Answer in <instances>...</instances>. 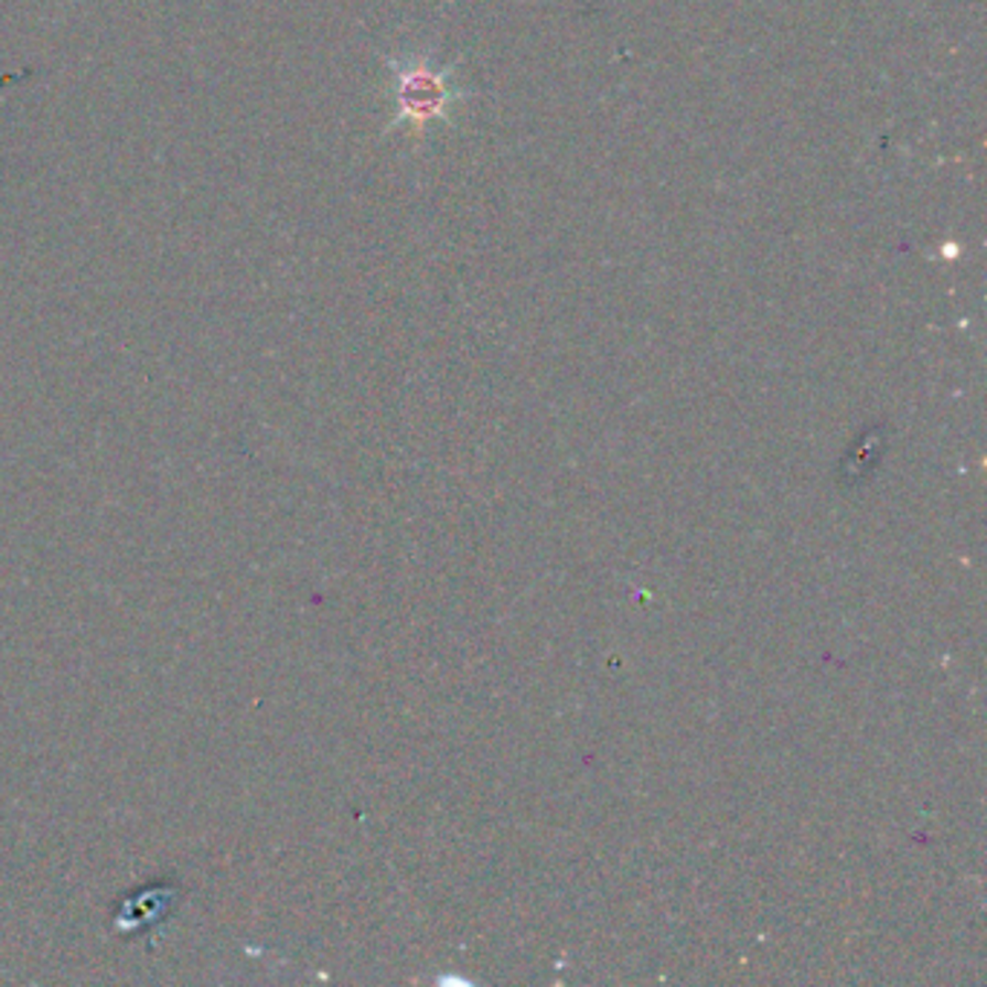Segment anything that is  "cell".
<instances>
[{"label":"cell","instance_id":"6da1fadb","mask_svg":"<svg viewBox=\"0 0 987 987\" xmlns=\"http://www.w3.org/2000/svg\"><path fill=\"white\" fill-rule=\"evenodd\" d=\"M447 99V90L435 76H411L406 78L403 87V101L411 114L429 116L440 108V101Z\"/></svg>","mask_w":987,"mask_h":987}]
</instances>
